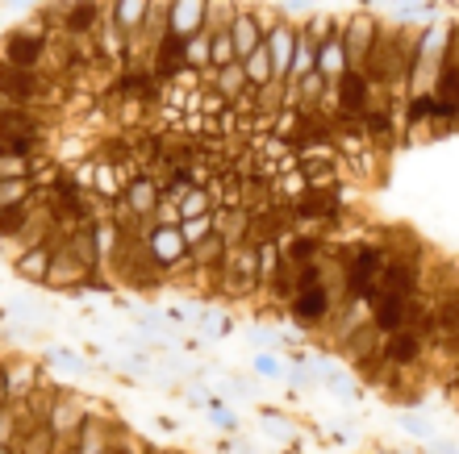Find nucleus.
Listing matches in <instances>:
<instances>
[{"label":"nucleus","instance_id":"obj_1","mask_svg":"<svg viewBox=\"0 0 459 454\" xmlns=\"http://www.w3.org/2000/svg\"><path fill=\"white\" fill-rule=\"evenodd\" d=\"M376 34H380V21H376L372 13H355L339 30L342 55H347V72H363V63H368V55H372V47H376Z\"/></svg>","mask_w":459,"mask_h":454},{"label":"nucleus","instance_id":"obj_13","mask_svg":"<svg viewBox=\"0 0 459 454\" xmlns=\"http://www.w3.org/2000/svg\"><path fill=\"white\" fill-rule=\"evenodd\" d=\"M314 59H317V42L305 30H297V47H292V59H289V80L284 84H297L305 75L314 72Z\"/></svg>","mask_w":459,"mask_h":454},{"label":"nucleus","instance_id":"obj_2","mask_svg":"<svg viewBox=\"0 0 459 454\" xmlns=\"http://www.w3.org/2000/svg\"><path fill=\"white\" fill-rule=\"evenodd\" d=\"M42 92H47V84H42L38 72H17V67H9V63L0 59V100H4V105H17V108H30V113H34Z\"/></svg>","mask_w":459,"mask_h":454},{"label":"nucleus","instance_id":"obj_5","mask_svg":"<svg viewBox=\"0 0 459 454\" xmlns=\"http://www.w3.org/2000/svg\"><path fill=\"white\" fill-rule=\"evenodd\" d=\"M226 38H230V50H234V63H242L259 42H264L259 17H255L251 9H234V17H230V25H226Z\"/></svg>","mask_w":459,"mask_h":454},{"label":"nucleus","instance_id":"obj_15","mask_svg":"<svg viewBox=\"0 0 459 454\" xmlns=\"http://www.w3.org/2000/svg\"><path fill=\"white\" fill-rule=\"evenodd\" d=\"M13 267H17V275L22 279H47V267H50V246H30V251H22L17 259H13Z\"/></svg>","mask_w":459,"mask_h":454},{"label":"nucleus","instance_id":"obj_16","mask_svg":"<svg viewBox=\"0 0 459 454\" xmlns=\"http://www.w3.org/2000/svg\"><path fill=\"white\" fill-rule=\"evenodd\" d=\"M213 92L221 96V100H238L242 92H247V80H242V67L238 63H230V67H221V72H213Z\"/></svg>","mask_w":459,"mask_h":454},{"label":"nucleus","instance_id":"obj_22","mask_svg":"<svg viewBox=\"0 0 459 454\" xmlns=\"http://www.w3.org/2000/svg\"><path fill=\"white\" fill-rule=\"evenodd\" d=\"M0 400H4V371H0Z\"/></svg>","mask_w":459,"mask_h":454},{"label":"nucleus","instance_id":"obj_19","mask_svg":"<svg viewBox=\"0 0 459 454\" xmlns=\"http://www.w3.org/2000/svg\"><path fill=\"white\" fill-rule=\"evenodd\" d=\"M22 201H30V180H4L0 176V209L22 204Z\"/></svg>","mask_w":459,"mask_h":454},{"label":"nucleus","instance_id":"obj_21","mask_svg":"<svg viewBox=\"0 0 459 454\" xmlns=\"http://www.w3.org/2000/svg\"><path fill=\"white\" fill-rule=\"evenodd\" d=\"M209 330H213V334L230 330V317H221V313H209Z\"/></svg>","mask_w":459,"mask_h":454},{"label":"nucleus","instance_id":"obj_10","mask_svg":"<svg viewBox=\"0 0 459 454\" xmlns=\"http://www.w3.org/2000/svg\"><path fill=\"white\" fill-rule=\"evenodd\" d=\"M80 425H84V408L75 405V400H67V405H50V417H47V430L55 433V442H72L75 433H80Z\"/></svg>","mask_w":459,"mask_h":454},{"label":"nucleus","instance_id":"obj_17","mask_svg":"<svg viewBox=\"0 0 459 454\" xmlns=\"http://www.w3.org/2000/svg\"><path fill=\"white\" fill-rule=\"evenodd\" d=\"M34 204H38V196L30 192V201H22V204H9V209H0V242L4 238H13L17 229L30 221V213H34Z\"/></svg>","mask_w":459,"mask_h":454},{"label":"nucleus","instance_id":"obj_8","mask_svg":"<svg viewBox=\"0 0 459 454\" xmlns=\"http://www.w3.org/2000/svg\"><path fill=\"white\" fill-rule=\"evenodd\" d=\"M88 275L92 271H84V267L75 263L63 246H55V251H50V267H47V279H42V284H50V287H84Z\"/></svg>","mask_w":459,"mask_h":454},{"label":"nucleus","instance_id":"obj_4","mask_svg":"<svg viewBox=\"0 0 459 454\" xmlns=\"http://www.w3.org/2000/svg\"><path fill=\"white\" fill-rule=\"evenodd\" d=\"M47 38L42 30H17L4 47V63L17 67V72H38V63L47 59Z\"/></svg>","mask_w":459,"mask_h":454},{"label":"nucleus","instance_id":"obj_9","mask_svg":"<svg viewBox=\"0 0 459 454\" xmlns=\"http://www.w3.org/2000/svg\"><path fill=\"white\" fill-rule=\"evenodd\" d=\"M205 25V4H168V38L188 42Z\"/></svg>","mask_w":459,"mask_h":454},{"label":"nucleus","instance_id":"obj_3","mask_svg":"<svg viewBox=\"0 0 459 454\" xmlns=\"http://www.w3.org/2000/svg\"><path fill=\"white\" fill-rule=\"evenodd\" d=\"M284 213L292 221H334L342 213V201H339V188H305L297 201L284 204Z\"/></svg>","mask_w":459,"mask_h":454},{"label":"nucleus","instance_id":"obj_18","mask_svg":"<svg viewBox=\"0 0 459 454\" xmlns=\"http://www.w3.org/2000/svg\"><path fill=\"white\" fill-rule=\"evenodd\" d=\"M176 234H180L184 251H193L196 242H205L209 234H213V217H193V221H180V226H176Z\"/></svg>","mask_w":459,"mask_h":454},{"label":"nucleus","instance_id":"obj_11","mask_svg":"<svg viewBox=\"0 0 459 454\" xmlns=\"http://www.w3.org/2000/svg\"><path fill=\"white\" fill-rule=\"evenodd\" d=\"M292 317L305 325L330 321V300L322 287H305V292H292Z\"/></svg>","mask_w":459,"mask_h":454},{"label":"nucleus","instance_id":"obj_12","mask_svg":"<svg viewBox=\"0 0 459 454\" xmlns=\"http://www.w3.org/2000/svg\"><path fill=\"white\" fill-rule=\"evenodd\" d=\"M213 217V238H221L226 246H238L247 238V226H251V217L242 213V209H221V213H209Z\"/></svg>","mask_w":459,"mask_h":454},{"label":"nucleus","instance_id":"obj_7","mask_svg":"<svg viewBox=\"0 0 459 454\" xmlns=\"http://www.w3.org/2000/svg\"><path fill=\"white\" fill-rule=\"evenodd\" d=\"M422 350H426V334H418V330H401V334H388L385 342H380V363L410 367Z\"/></svg>","mask_w":459,"mask_h":454},{"label":"nucleus","instance_id":"obj_20","mask_svg":"<svg viewBox=\"0 0 459 454\" xmlns=\"http://www.w3.org/2000/svg\"><path fill=\"white\" fill-rule=\"evenodd\" d=\"M13 442H17V421H13V408L0 405V450Z\"/></svg>","mask_w":459,"mask_h":454},{"label":"nucleus","instance_id":"obj_6","mask_svg":"<svg viewBox=\"0 0 459 454\" xmlns=\"http://www.w3.org/2000/svg\"><path fill=\"white\" fill-rule=\"evenodd\" d=\"M159 196H163V192L146 180V176H138L134 184H126V188H121V209H126L130 217H138V221H155Z\"/></svg>","mask_w":459,"mask_h":454},{"label":"nucleus","instance_id":"obj_14","mask_svg":"<svg viewBox=\"0 0 459 454\" xmlns=\"http://www.w3.org/2000/svg\"><path fill=\"white\" fill-rule=\"evenodd\" d=\"M226 251H230L226 242H221V238H213V234H209L205 242H196L193 251H184V254L193 259V267H196V271H218V267H221V259H226Z\"/></svg>","mask_w":459,"mask_h":454}]
</instances>
